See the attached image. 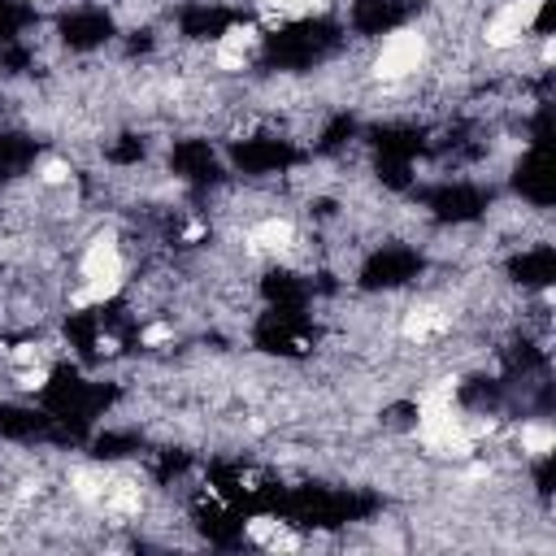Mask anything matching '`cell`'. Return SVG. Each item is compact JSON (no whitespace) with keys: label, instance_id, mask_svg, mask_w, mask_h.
<instances>
[{"label":"cell","instance_id":"6da1fadb","mask_svg":"<svg viewBox=\"0 0 556 556\" xmlns=\"http://www.w3.org/2000/svg\"><path fill=\"white\" fill-rule=\"evenodd\" d=\"M434 61V39L426 22H404L391 26L378 43L365 52V83H417Z\"/></svg>","mask_w":556,"mask_h":556},{"label":"cell","instance_id":"7a4b0ae2","mask_svg":"<svg viewBox=\"0 0 556 556\" xmlns=\"http://www.w3.org/2000/svg\"><path fill=\"white\" fill-rule=\"evenodd\" d=\"M282 526V517H274V513H256V517H248L243 521V539L248 543H256V547H265L269 543V534Z\"/></svg>","mask_w":556,"mask_h":556}]
</instances>
